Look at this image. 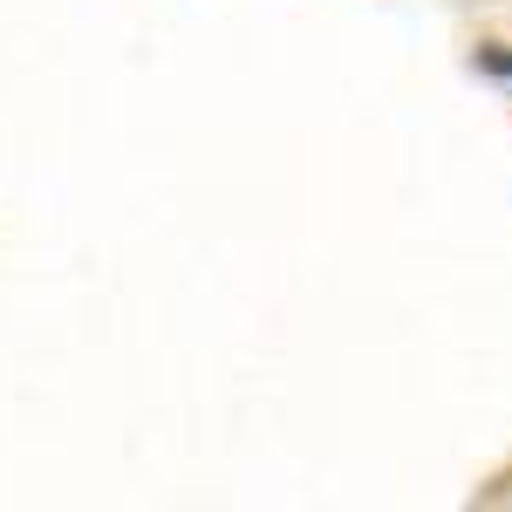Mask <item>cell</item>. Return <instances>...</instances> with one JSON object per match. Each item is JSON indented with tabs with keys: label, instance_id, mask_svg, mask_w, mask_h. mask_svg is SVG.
<instances>
[{
	"label": "cell",
	"instance_id": "1",
	"mask_svg": "<svg viewBox=\"0 0 512 512\" xmlns=\"http://www.w3.org/2000/svg\"><path fill=\"white\" fill-rule=\"evenodd\" d=\"M485 62H492V69H506V76H512V48H492Z\"/></svg>",
	"mask_w": 512,
	"mask_h": 512
}]
</instances>
